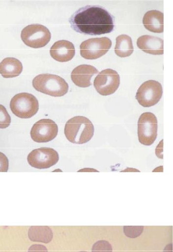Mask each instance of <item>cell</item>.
I'll use <instances>...</instances> for the list:
<instances>
[{"label": "cell", "instance_id": "obj_1", "mask_svg": "<svg viewBox=\"0 0 173 252\" xmlns=\"http://www.w3.org/2000/svg\"><path fill=\"white\" fill-rule=\"evenodd\" d=\"M69 22L75 31L86 35L109 33L114 28L112 15L98 6H86L80 8L69 19Z\"/></svg>", "mask_w": 173, "mask_h": 252}, {"label": "cell", "instance_id": "obj_2", "mask_svg": "<svg viewBox=\"0 0 173 252\" xmlns=\"http://www.w3.org/2000/svg\"><path fill=\"white\" fill-rule=\"evenodd\" d=\"M65 136L69 142L75 144H84L92 138L94 128L87 118L78 116L70 119L66 124Z\"/></svg>", "mask_w": 173, "mask_h": 252}, {"label": "cell", "instance_id": "obj_3", "mask_svg": "<svg viewBox=\"0 0 173 252\" xmlns=\"http://www.w3.org/2000/svg\"><path fill=\"white\" fill-rule=\"evenodd\" d=\"M32 85L37 91L54 97L63 96L69 91L66 81L56 75H39L33 80Z\"/></svg>", "mask_w": 173, "mask_h": 252}, {"label": "cell", "instance_id": "obj_4", "mask_svg": "<svg viewBox=\"0 0 173 252\" xmlns=\"http://www.w3.org/2000/svg\"><path fill=\"white\" fill-rule=\"evenodd\" d=\"M10 108L12 112L22 119H29L38 111L39 103L32 94L23 93L16 94L11 99Z\"/></svg>", "mask_w": 173, "mask_h": 252}, {"label": "cell", "instance_id": "obj_5", "mask_svg": "<svg viewBox=\"0 0 173 252\" xmlns=\"http://www.w3.org/2000/svg\"><path fill=\"white\" fill-rule=\"evenodd\" d=\"M158 121L156 116L151 112L142 114L138 121V137L141 144L151 146L157 137Z\"/></svg>", "mask_w": 173, "mask_h": 252}, {"label": "cell", "instance_id": "obj_6", "mask_svg": "<svg viewBox=\"0 0 173 252\" xmlns=\"http://www.w3.org/2000/svg\"><path fill=\"white\" fill-rule=\"evenodd\" d=\"M21 38L24 43L33 48L45 46L50 41L49 30L41 25H30L25 28L21 32Z\"/></svg>", "mask_w": 173, "mask_h": 252}, {"label": "cell", "instance_id": "obj_7", "mask_svg": "<svg viewBox=\"0 0 173 252\" xmlns=\"http://www.w3.org/2000/svg\"><path fill=\"white\" fill-rule=\"evenodd\" d=\"M163 94L161 84L154 80L143 83L138 89L136 98L144 107H150L158 103Z\"/></svg>", "mask_w": 173, "mask_h": 252}, {"label": "cell", "instance_id": "obj_8", "mask_svg": "<svg viewBox=\"0 0 173 252\" xmlns=\"http://www.w3.org/2000/svg\"><path fill=\"white\" fill-rule=\"evenodd\" d=\"M94 87L101 95L107 96L114 94L118 89L120 78L115 70L107 69L102 71L94 81Z\"/></svg>", "mask_w": 173, "mask_h": 252}, {"label": "cell", "instance_id": "obj_9", "mask_svg": "<svg viewBox=\"0 0 173 252\" xmlns=\"http://www.w3.org/2000/svg\"><path fill=\"white\" fill-rule=\"evenodd\" d=\"M111 46L112 41L108 37L90 38L81 44V55L86 59H97L106 54Z\"/></svg>", "mask_w": 173, "mask_h": 252}, {"label": "cell", "instance_id": "obj_10", "mask_svg": "<svg viewBox=\"0 0 173 252\" xmlns=\"http://www.w3.org/2000/svg\"><path fill=\"white\" fill-rule=\"evenodd\" d=\"M58 133V127L53 120L43 119L36 122L31 130L32 139L38 143H47L54 140Z\"/></svg>", "mask_w": 173, "mask_h": 252}, {"label": "cell", "instance_id": "obj_11", "mask_svg": "<svg viewBox=\"0 0 173 252\" xmlns=\"http://www.w3.org/2000/svg\"><path fill=\"white\" fill-rule=\"evenodd\" d=\"M59 159V156L51 148H39L33 150L28 157L29 163L37 169H47L55 165Z\"/></svg>", "mask_w": 173, "mask_h": 252}, {"label": "cell", "instance_id": "obj_12", "mask_svg": "<svg viewBox=\"0 0 173 252\" xmlns=\"http://www.w3.org/2000/svg\"><path fill=\"white\" fill-rule=\"evenodd\" d=\"M51 57L59 62H67L71 61L76 53L74 45L71 42L62 40L56 42L50 51Z\"/></svg>", "mask_w": 173, "mask_h": 252}, {"label": "cell", "instance_id": "obj_13", "mask_svg": "<svg viewBox=\"0 0 173 252\" xmlns=\"http://www.w3.org/2000/svg\"><path fill=\"white\" fill-rule=\"evenodd\" d=\"M98 73L97 69L91 65H81L73 70L71 79L76 86L86 88L91 86L92 77Z\"/></svg>", "mask_w": 173, "mask_h": 252}, {"label": "cell", "instance_id": "obj_14", "mask_svg": "<svg viewBox=\"0 0 173 252\" xmlns=\"http://www.w3.org/2000/svg\"><path fill=\"white\" fill-rule=\"evenodd\" d=\"M137 44L141 50L146 53L155 55L164 54V41L160 38L145 35L138 39Z\"/></svg>", "mask_w": 173, "mask_h": 252}, {"label": "cell", "instance_id": "obj_15", "mask_svg": "<svg viewBox=\"0 0 173 252\" xmlns=\"http://www.w3.org/2000/svg\"><path fill=\"white\" fill-rule=\"evenodd\" d=\"M23 70L22 62L15 58H6L0 63V74L4 78L17 77L20 75Z\"/></svg>", "mask_w": 173, "mask_h": 252}, {"label": "cell", "instance_id": "obj_16", "mask_svg": "<svg viewBox=\"0 0 173 252\" xmlns=\"http://www.w3.org/2000/svg\"><path fill=\"white\" fill-rule=\"evenodd\" d=\"M143 22L145 28L151 32L162 33L164 32V14L161 12L156 10L147 12Z\"/></svg>", "mask_w": 173, "mask_h": 252}, {"label": "cell", "instance_id": "obj_17", "mask_svg": "<svg viewBox=\"0 0 173 252\" xmlns=\"http://www.w3.org/2000/svg\"><path fill=\"white\" fill-rule=\"evenodd\" d=\"M29 237L33 242L50 243L53 237L52 229L47 226H32L29 230Z\"/></svg>", "mask_w": 173, "mask_h": 252}, {"label": "cell", "instance_id": "obj_18", "mask_svg": "<svg viewBox=\"0 0 173 252\" xmlns=\"http://www.w3.org/2000/svg\"><path fill=\"white\" fill-rule=\"evenodd\" d=\"M134 50L131 37L126 34H122L116 38L115 52L121 58H126L132 54Z\"/></svg>", "mask_w": 173, "mask_h": 252}, {"label": "cell", "instance_id": "obj_19", "mask_svg": "<svg viewBox=\"0 0 173 252\" xmlns=\"http://www.w3.org/2000/svg\"><path fill=\"white\" fill-rule=\"evenodd\" d=\"M11 123V118L6 108L0 104V129H6Z\"/></svg>", "mask_w": 173, "mask_h": 252}, {"label": "cell", "instance_id": "obj_20", "mask_svg": "<svg viewBox=\"0 0 173 252\" xmlns=\"http://www.w3.org/2000/svg\"><path fill=\"white\" fill-rule=\"evenodd\" d=\"M143 226H125L124 232L128 237L135 238L140 236L144 231Z\"/></svg>", "mask_w": 173, "mask_h": 252}, {"label": "cell", "instance_id": "obj_21", "mask_svg": "<svg viewBox=\"0 0 173 252\" xmlns=\"http://www.w3.org/2000/svg\"><path fill=\"white\" fill-rule=\"evenodd\" d=\"M92 252H112V247L107 241H98L93 245Z\"/></svg>", "mask_w": 173, "mask_h": 252}, {"label": "cell", "instance_id": "obj_22", "mask_svg": "<svg viewBox=\"0 0 173 252\" xmlns=\"http://www.w3.org/2000/svg\"><path fill=\"white\" fill-rule=\"evenodd\" d=\"M9 169V160L3 153L0 152V172H7Z\"/></svg>", "mask_w": 173, "mask_h": 252}, {"label": "cell", "instance_id": "obj_23", "mask_svg": "<svg viewBox=\"0 0 173 252\" xmlns=\"http://www.w3.org/2000/svg\"><path fill=\"white\" fill-rule=\"evenodd\" d=\"M28 252H48L47 248L40 244H34L31 246Z\"/></svg>", "mask_w": 173, "mask_h": 252}, {"label": "cell", "instance_id": "obj_24", "mask_svg": "<svg viewBox=\"0 0 173 252\" xmlns=\"http://www.w3.org/2000/svg\"><path fill=\"white\" fill-rule=\"evenodd\" d=\"M172 244H168L164 249V252H173Z\"/></svg>", "mask_w": 173, "mask_h": 252}, {"label": "cell", "instance_id": "obj_25", "mask_svg": "<svg viewBox=\"0 0 173 252\" xmlns=\"http://www.w3.org/2000/svg\"><path fill=\"white\" fill-rule=\"evenodd\" d=\"M86 252V251H81V252Z\"/></svg>", "mask_w": 173, "mask_h": 252}]
</instances>
